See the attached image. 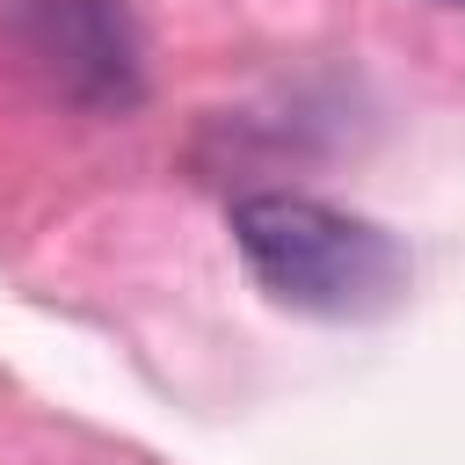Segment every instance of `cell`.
I'll use <instances>...</instances> for the list:
<instances>
[{"instance_id": "6da1fadb", "label": "cell", "mask_w": 465, "mask_h": 465, "mask_svg": "<svg viewBox=\"0 0 465 465\" xmlns=\"http://www.w3.org/2000/svg\"><path fill=\"white\" fill-rule=\"evenodd\" d=\"M232 247L254 269V283L291 305V312H320V320H371L385 305H400L407 291V254L385 225L298 196V189H254L232 203Z\"/></svg>"}, {"instance_id": "7a4b0ae2", "label": "cell", "mask_w": 465, "mask_h": 465, "mask_svg": "<svg viewBox=\"0 0 465 465\" xmlns=\"http://www.w3.org/2000/svg\"><path fill=\"white\" fill-rule=\"evenodd\" d=\"M22 51L58 80V94L94 109L138 102V36L116 0H15Z\"/></svg>"}]
</instances>
